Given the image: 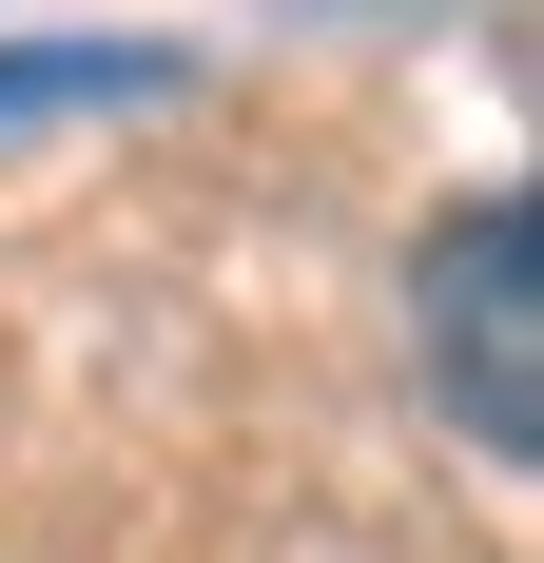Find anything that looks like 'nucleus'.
<instances>
[{
	"label": "nucleus",
	"mask_w": 544,
	"mask_h": 563,
	"mask_svg": "<svg viewBox=\"0 0 544 563\" xmlns=\"http://www.w3.org/2000/svg\"><path fill=\"white\" fill-rule=\"evenodd\" d=\"M409 350H428V408L487 466H544V233L525 195H467L409 253Z\"/></svg>",
	"instance_id": "obj_1"
},
{
	"label": "nucleus",
	"mask_w": 544,
	"mask_h": 563,
	"mask_svg": "<svg viewBox=\"0 0 544 563\" xmlns=\"http://www.w3.org/2000/svg\"><path fill=\"white\" fill-rule=\"evenodd\" d=\"M175 40H0V136L20 117H98V98H175Z\"/></svg>",
	"instance_id": "obj_2"
}]
</instances>
